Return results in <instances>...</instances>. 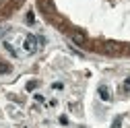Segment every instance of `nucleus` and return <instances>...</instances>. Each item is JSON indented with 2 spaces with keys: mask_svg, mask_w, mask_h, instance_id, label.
I'll use <instances>...</instances> for the list:
<instances>
[{
  "mask_svg": "<svg viewBox=\"0 0 130 128\" xmlns=\"http://www.w3.org/2000/svg\"><path fill=\"white\" fill-rule=\"evenodd\" d=\"M37 6H39V10L43 14H47V17H52V14L56 12V6H54L52 0H37Z\"/></svg>",
  "mask_w": 130,
  "mask_h": 128,
  "instance_id": "f03ea898",
  "label": "nucleus"
},
{
  "mask_svg": "<svg viewBox=\"0 0 130 128\" xmlns=\"http://www.w3.org/2000/svg\"><path fill=\"white\" fill-rule=\"evenodd\" d=\"M35 87H37V83H35V81H31V83H27V89H29V91H33Z\"/></svg>",
  "mask_w": 130,
  "mask_h": 128,
  "instance_id": "9d476101",
  "label": "nucleus"
},
{
  "mask_svg": "<svg viewBox=\"0 0 130 128\" xmlns=\"http://www.w3.org/2000/svg\"><path fill=\"white\" fill-rule=\"evenodd\" d=\"M25 50L29 52V54H33L35 50H37V37H33V35H27V39H25Z\"/></svg>",
  "mask_w": 130,
  "mask_h": 128,
  "instance_id": "20e7f679",
  "label": "nucleus"
},
{
  "mask_svg": "<svg viewBox=\"0 0 130 128\" xmlns=\"http://www.w3.org/2000/svg\"><path fill=\"white\" fill-rule=\"evenodd\" d=\"M4 47H6V50H8V52H10V56H17V52H14V50H12V45H10V43H4Z\"/></svg>",
  "mask_w": 130,
  "mask_h": 128,
  "instance_id": "1a4fd4ad",
  "label": "nucleus"
},
{
  "mask_svg": "<svg viewBox=\"0 0 130 128\" xmlns=\"http://www.w3.org/2000/svg\"><path fill=\"white\" fill-rule=\"evenodd\" d=\"M8 70H10V66H8V64H4V62H0V72L4 74V72H8Z\"/></svg>",
  "mask_w": 130,
  "mask_h": 128,
  "instance_id": "423d86ee",
  "label": "nucleus"
},
{
  "mask_svg": "<svg viewBox=\"0 0 130 128\" xmlns=\"http://www.w3.org/2000/svg\"><path fill=\"white\" fill-rule=\"evenodd\" d=\"M124 93H130V78H126V81H124Z\"/></svg>",
  "mask_w": 130,
  "mask_h": 128,
  "instance_id": "0eeeda50",
  "label": "nucleus"
},
{
  "mask_svg": "<svg viewBox=\"0 0 130 128\" xmlns=\"http://www.w3.org/2000/svg\"><path fill=\"white\" fill-rule=\"evenodd\" d=\"M99 45H101L99 50L105 52V54H120L124 50V45L118 43V41H99Z\"/></svg>",
  "mask_w": 130,
  "mask_h": 128,
  "instance_id": "f257e3e1",
  "label": "nucleus"
},
{
  "mask_svg": "<svg viewBox=\"0 0 130 128\" xmlns=\"http://www.w3.org/2000/svg\"><path fill=\"white\" fill-rule=\"evenodd\" d=\"M99 97H101L103 101H109V99H111V93H109V89H107V87H103V85L99 87Z\"/></svg>",
  "mask_w": 130,
  "mask_h": 128,
  "instance_id": "39448f33",
  "label": "nucleus"
},
{
  "mask_svg": "<svg viewBox=\"0 0 130 128\" xmlns=\"http://www.w3.org/2000/svg\"><path fill=\"white\" fill-rule=\"evenodd\" d=\"M27 23H29V25H33V23H35V17H33V12H27Z\"/></svg>",
  "mask_w": 130,
  "mask_h": 128,
  "instance_id": "6e6552de",
  "label": "nucleus"
},
{
  "mask_svg": "<svg viewBox=\"0 0 130 128\" xmlns=\"http://www.w3.org/2000/svg\"><path fill=\"white\" fill-rule=\"evenodd\" d=\"M70 39L76 43V45H87V35L83 33V31H70Z\"/></svg>",
  "mask_w": 130,
  "mask_h": 128,
  "instance_id": "7ed1b4c3",
  "label": "nucleus"
}]
</instances>
